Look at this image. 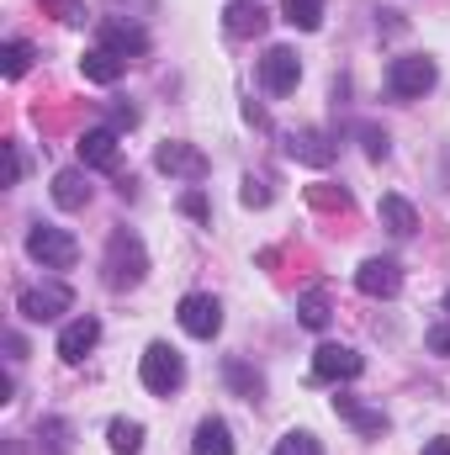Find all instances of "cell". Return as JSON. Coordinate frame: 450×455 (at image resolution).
<instances>
[{
    "instance_id": "obj_34",
    "label": "cell",
    "mask_w": 450,
    "mask_h": 455,
    "mask_svg": "<svg viewBox=\"0 0 450 455\" xmlns=\"http://www.w3.org/2000/svg\"><path fill=\"white\" fill-rule=\"evenodd\" d=\"M5 154H11V170H5V186H16V180H21V148H16V143H11V148H5Z\"/></svg>"
},
{
    "instance_id": "obj_29",
    "label": "cell",
    "mask_w": 450,
    "mask_h": 455,
    "mask_svg": "<svg viewBox=\"0 0 450 455\" xmlns=\"http://www.w3.org/2000/svg\"><path fill=\"white\" fill-rule=\"evenodd\" d=\"M181 207H186V218H197V223H207V218H213V212H207V196H202V191H186V202H181Z\"/></svg>"
},
{
    "instance_id": "obj_10",
    "label": "cell",
    "mask_w": 450,
    "mask_h": 455,
    "mask_svg": "<svg viewBox=\"0 0 450 455\" xmlns=\"http://www.w3.org/2000/svg\"><path fill=\"white\" fill-rule=\"evenodd\" d=\"M355 286L366 297H398L403 291V270H398V259H366L355 270Z\"/></svg>"
},
{
    "instance_id": "obj_20",
    "label": "cell",
    "mask_w": 450,
    "mask_h": 455,
    "mask_svg": "<svg viewBox=\"0 0 450 455\" xmlns=\"http://www.w3.org/2000/svg\"><path fill=\"white\" fill-rule=\"evenodd\" d=\"M281 21H292L297 32H318L324 27V0H281Z\"/></svg>"
},
{
    "instance_id": "obj_12",
    "label": "cell",
    "mask_w": 450,
    "mask_h": 455,
    "mask_svg": "<svg viewBox=\"0 0 450 455\" xmlns=\"http://www.w3.org/2000/svg\"><path fill=\"white\" fill-rule=\"evenodd\" d=\"M96 344H101V323H96V318H75V323H64V334H59V360L80 365Z\"/></svg>"
},
{
    "instance_id": "obj_11",
    "label": "cell",
    "mask_w": 450,
    "mask_h": 455,
    "mask_svg": "<svg viewBox=\"0 0 450 455\" xmlns=\"http://www.w3.org/2000/svg\"><path fill=\"white\" fill-rule=\"evenodd\" d=\"M286 154L292 159H302V164H334V154H339V143L329 138V132H318V127H302V132H292L286 138Z\"/></svg>"
},
{
    "instance_id": "obj_21",
    "label": "cell",
    "mask_w": 450,
    "mask_h": 455,
    "mask_svg": "<svg viewBox=\"0 0 450 455\" xmlns=\"http://www.w3.org/2000/svg\"><path fill=\"white\" fill-rule=\"evenodd\" d=\"M107 445H112V455H138L143 451V424L112 419V424H107Z\"/></svg>"
},
{
    "instance_id": "obj_19",
    "label": "cell",
    "mask_w": 450,
    "mask_h": 455,
    "mask_svg": "<svg viewBox=\"0 0 450 455\" xmlns=\"http://www.w3.org/2000/svg\"><path fill=\"white\" fill-rule=\"evenodd\" d=\"M191 455H233V435H228L223 419H202V424H197Z\"/></svg>"
},
{
    "instance_id": "obj_1",
    "label": "cell",
    "mask_w": 450,
    "mask_h": 455,
    "mask_svg": "<svg viewBox=\"0 0 450 455\" xmlns=\"http://www.w3.org/2000/svg\"><path fill=\"white\" fill-rule=\"evenodd\" d=\"M435 80H440V69H435V59H424V53H403V59L387 64V91H392L398 101H419V96H430Z\"/></svg>"
},
{
    "instance_id": "obj_35",
    "label": "cell",
    "mask_w": 450,
    "mask_h": 455,
    "mask_svg": "<svg viewBox=\"0 0 450 455\" xmlns=\"http://www.w3.org/2000/svg\"><path fill=\"white\" fill-rule=\"evenodd\" d=\"M424 455H450V440H430V445H424Z\"/></svg>"
},
{
    "instance_id": "obj_28",
    "label": "cell",
    "mask_w": 450,
    "mask_h": 455,
    "mask_svg": "<svg viewBox=\"0 0 450 455\" xmlns=\"http://www.w3.org/2000/svg\"><path fill=\"white\" fill-rule=\"evenodd\" d=\"M265 202H270L265 180H254V175H249V180H244V207H265Z\"/></svg>"
},
{
    "instance_id": "obj_8",
    "label": "cell",
    "mask_w": 450,
    "mask_h": 455,
    "mask_svg": "<svg viewBox=\"0 0 450 455\" xmlns=\"http://www.w3.org/2000/svg\"><path fill=\"white\" fill-rule=\"evenodd\" d=\"M297 80H302V59H297L292 48H265V59H260V85H265L270 96H286V91H297Z\"/></svg>"
},
{
    "instance_id": "obj_2",
    "label": "cell",
    "mask_w": 450,
    "mask_h": 455,
    "mask_svg": "<svg viewBox=\"0 0 450 455\" xmlns=\"http://www.w3.org/2000/svg\"><path fill=\"white\" fill-rule=\"evenodd\" d=\"M143 275H149V254H143V243H138L133 233H112V243H107V286L127 291V286H138Z\"/></svg>"
},
{
    "instance_id": "obj_15",
    "label": "cell",
    "mask_w": 450,
    "mask_h": 455,
    "mask_svg": "<svg viewBox=\"0 0 450 455\" xmlns=\"http://www.w3.org/2000/svg\"><path fill=\"white\" fill-rule=\"evenodd\" d=\"M53 202H59L64 212H80V207L91 202V180H85V170H59V175H53Z\"/></svg>"
},
{
    "instance_id": "obj_23",
    "label": "cell",
    "mask_w": 450,
    "mask_h": 455,
    "mask_svg": "<svg viewBox=\"0 0 450 455\" xmlns=\"http://www.w3.org/2000/svg\"><path fill=\"white\" fill-rule=\"evenodd\" d=\"M297 318H302V329H324L329 323V291H302L297 297Z\"/></svg>"
},
{
    "instance_id": "obj_16",
    "label": "cell",
    "mask_w": 450,
    "mask_h": 455,
    "mask_svg": "<svg viewBox=\"0 0 450 455\" xmlns=\"http://www.w3.org/2000/svg\"><path fill=\"white\" fill-rule=\"evenodd\" d=\"M80 69H85V80H91V85H117V80H122V69H127V59H117L112 48H101V43H96V48L80 59Z\"/></svg>"
},
{
    "instance_id": "obj_3",
    "label": "cell",
    "mask_w": 450,
    "mask_h": 455,
    "mask_svg": "<svg viewBox=\"0 0 450 455\" xmlns=\"http://www.w3.org/2000/svg\"><path fill=\"white\" fill-rule=\"evenodd\" d=\"M138 376H143V387H149L154 397H170V392L186 381V360H181L170 344H149L143 360H138Z\"/></svg>"
},
{
    "instance_id": "obj_13",
    "label": "cell",
    "mask_w": 450,
    "mask_h": 455,
    "mask_svg": "<svg viewBox=\"0 0 450 455\" xmlns=\"http://www.w3.org/2000/svg\"><path fill=\"white\" fill-rule=\"evenodd\" d=\"M80 164L85 170H112L117 164V127H91V132H80Z\"/></svg>"
},
{
    "instance_id": "obj_17",
    "label": "cell",
    "mask_w": 450,
    "mask_h": 455,
    "mask_svg": "<svg viewBox=\"0 0 450 455\" xmlns=\"http://www.w3.org/2000/svg\"><path fill=\"white\" fill-rule=\"evenodd\" d=\"M223 27L233 37H260L265 32V11H260V0H233L223 11Z\"/></svg>"
},
{
    "instance_id": "obj_26",
    "label": "cell",
    "mask_w": 450,
    "mask_h": 455,
    "mask_svg": "<svg viewBox=\"0 0 450 455\" xmlns=\"http://www.w3.org/2000/svg\"><path fill=\"white\" fill-rule=\"evenodd\" d=\"M270 455H324V445H318L308 429H292V435H281V440H276V451H270Z\"/></svg>"
},
{
    "instance_id": "obj_25",
    "label": "cell",
    "mask_w": 450,
    "mask_h": 455,
    "mask_svg": "<svg viewBox=\"0 0 450 455\" xmlns=\"http://www.w3.org/2000/svg\"><path fill=\"white\" fill-rule=\"evenodd\" d=\"M228 381H233V392H238V397H249V403L265 392V381H260V376H254L244 360H228Z\"/></svg>"
},
{
    "instance_id": "obj_4",
    "label": "cell",
    "mask_w": 450,
    "mask_h": 455,
    "mask_svg": "<svg viewBox=\"0 0 450 455\" xmlns=\"http://www.w3.org/2000/svg\"><path fill=\"white\" fill-rule=\"evenodd\" d=\"M27 254H32L43 270H69V265L80 259V243H75L64 228H43L37 223L32 233H27Z\"/></svg>"
},
{
    "instance_id": "obj_24",
    "label": "cell",
    "mask_w": 450,
    "mask_h": 455,
    "mask_svg": "<svg viewBox=\"0 0 450 455\" xmlns=\"http://www.w3.org/2000/svg\"><path fill=\"white\" fill-rule=\"evenodd\" d=\"M0 69H5V80H21V75L32 69V43H21V37H11V43L0 48Z\"/></svg>"
},
{
    "instance_id": "obj_18",
    "label": "cell",
    "mask_w": 450,
    "mask_h": 455,
    "mask_svg": "<svg viewBox=\"0 0 450 455\" xmlns=\"http://www.w3.org/2000/svg\"><path fill=\"white\" fill-rule=\"evenodd\" d=\"M334 413L344 424H355L360 435H387V413H376V408H366V403H355V397H334Z\"/></svg>"
},
{
    "instance_id": "obj_7",
    "label": "cell",
    "mask_w": 450,
    "mask_h": 455,
    "mask_svg": "<svg viewBox=\"0 0 450 455\" xmlns=\"http://www.w3.org/2000/svg\"><path fill=\"white\" fill-rule=\"evenodd\" d=\"M154 164H159L165 175H175V180H207V170H213L197 143H159V148H154Z\"/></svg>"
},
{
    "instance_id": "obj_9",
    "label": "cell",
    "mask_w": 450,
    "mask_h": 455,
    "mask_svg": "<svg viewBox=\"0 0 450 455\" xmlns=\"http://www.w3.org/2000/svg\"><path fill=\"white\" fill-rule=\"evenodd\" d=\"M360 371H366V360L350 344H318L313 349V376L318 381H355Z\"/></svg>"
},
{
    "instance_id": "obj_31",
    "label": "cell",
    "mask_w": 450,
    "mask_h": 455,
    "mask_svg": "<svg viewBox=\"0 0 450 455\" xmlns=\"http://www.w3.org/2000/svg\"><path fill=\"white\" fill-rule=\"evenodd\" d=\"M430 349L450 360V323H435V329H430Z\"/></svg>"
},
{
    "instance_id": "obj_32",
    "label": "cell",
    "mask_w": 450,
    "mask_h": 455,
    "mask_svg": "<svg viewBox=\"0 0 450 455\" xmlns=\"http://www.w3.org/2000/svg\"><path fill=\"white\" fill-rule=\"evenodd\" d=\"M112 127L122 132V127H138V112L133 107H112Z\"/></svg>"
},
{
    "instance_id": "obj_30",
    "label": "cell",
    "mask_w": 450,
    "mask_h": 455,
    "mask_svg": "<svg viewBox=\"0 0 450 455\" xmlns=\"http://www.w3.org/2000/svg\"><path fill=\"white\" fill-rule=\"evenodd\" d=\"M360 138H366V154H371V159H387V132H376V127H366Z\"/></svg>"
},
{
    "instance_id": "obj_27",
    "label": "cell",
    "mask_w": 450,
    "mask_h": 455,
    "mask_svg": "<svg viewBox=\"0 0 450 455\" xmlns=\"http://www.w3.org/2000/svg\"><path fill=\"white\" fill-rule=\"evenodd\" d=\"M43 440H48V455H64L69 451V424L64 419H48L43 424Z\"/></svg>"
},
{
    "instance_id": "obj_22",
    "label": "cell",
    "mask_w": 450,
    "mask_h": 455,
    "mask_svg": "<svg viewBox=\"0 0 450 455\" xmlns=\"http://www.w3.org/2000/svg\"><path fill=\"white\" fill-rule=\"evenodd\" d=\"M382 223H387V233L408 238V233L419 228V218H414V207H408L403 196H382Z\"/></svg>"
},
{
    "instance_id": "obj_5",
    "label": "cell",
    "mask_w": 450,
    "mask_h": 455,
    "mask_svg": "<svg viewBox=\"0 0 450 455\" xmlns=\"http://www.w3.org/2000/svg\"><path fill=\"white\" fill-rule=\"evenodd\" d=\"M175 318H181V329H186L191 339H218V329H223V307H218V297H207V291L181 297Z\"/></svg>"
},
{
    "instance_id": "obj_6",
    "label": "cell",
    "mask_w": 450,
    "mask_h": 455,
    "mask_svg": "<svg viewBox=\"0 0 450 455\" xmlns=\"http://www.w3.org/2000/svg\"><path fill=\"white\" fill-rule=\"evenodd\" d=\"M16 313H21L27 323H53L59 313H69V286H59V281H48V286H27V291L16 297Z\"/></svg>"
},
{
    "instance_id": "obj_14",
    "label": "cell",
    "mask_w": 450,
    "mask_h": 455,
    "mask_svg": "<svg viewBox=\"0 0 450 455\" xmlns=\"http://www.w3.org/2000/svg\"><path fill=\"white\" fill-rule=\"evenodd\" d=\"M101 48H112L117 59H127V53H149V32L112 16V21H101Z\"/></svg>"
},
{
    "instance_id": "obj_33",
    "label": "cell",
    "mask_w": 450,
    "mask_h": 455,
    "mask_svg": "<svg viewBox=\"0 0 450 455\" xmlns=\"http://www.w3.org/2000/svg\"><path fill=\"white\" fill-rule=\"evenodd\" d=\"M59 16H64V21H69V27H80V21H85V11H80V5H75V0H59Z\"/></svg>"
}]
</instances>
